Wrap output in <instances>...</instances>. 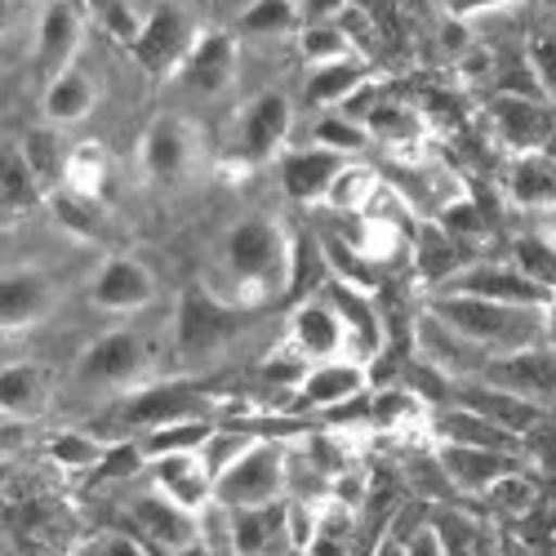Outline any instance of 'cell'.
Masks as SVG:
<instances>
[{"instance_id":"obj_31","label":"cell","mask_w":556,"mask_h":556,"mask_svg":"<svg viewBox=\"0 0 556 556\" xmlns=\"http://www.w3.org/2000/svg\"><path fill=\"white\" fill-rule=\"evenodd\" d=\"M361 80H365V67L352 63V59L320 63V67H312V76H307V103H316V108H334V103H343V99L356 94V85H361Z\"/></svg>"},{"instance_id":"obj_26","label":"cell","mask_w":556,"mask_h":556,"mask_svg":"<svg viewBox=\"0 0 556 556\" xmlns=\"http://www.w3.org/2000/svg\"><path fill=\"white\" fill-rule=\"evenodd\" d=\"M89 108H94V80L80 67H63L50 80V89H45V116L54 125H72V121L89 116Z\"/></svg>"},{"instance_id":"obj_50","label":"cell","mask_w":556,"mask_h":556,"mask_svg":"<svg viewBox=\"0 0 556 556\" xmlns=\"http://www.w3.org/2000/svg\"><path fill=\"white\" fill-rule=\"evenodd\" d=\"M94 556H156L138 534H103L94 543Z\"/></svg>"},{"instance_id":"obj_25","label":"cell","mask_w":556,"mask_h":556,"mask_svg":"<svg viewBox=\"0 0 556 556\" xmlns=\"http://www.w3.org/2000/svg\"><path fill=\"white\" fill-rule=\"evenodd\" d=\"M231 40L227 36H201L192 45L188 63H182V85L197 89V94H218V89L231 80Z\"/></svg>"},{"instance_id":"obj_2","label":"cell","mask_w":556,"mask_h":556,"mask_svg":"<svg viewBox=\"0 0 556 556\" xmlns=\"http://www.w3.org/2000/svg\"><path fill=\"white\" fill-rule=\"evenodd\" d=\"M281 498H290V450L281 441H258L214 481V507H223V513H241V507H263Z\"/></svg>"},{"instance_id":"obj_56","label":"cell","mask_w":556,"mask_h":556,"mask_svg":"<svg viewBox=\"0 0 556 556\" xmlns=\"http://www.w3.org/2000/svg\"><path fill=\"white\" fill-rule=\"evenodd\" d=\"M543 156H552V161H556V129H552V138H547V148H543Z\"/></svg>"},{"instance_id":"obj_53","label":"cell","mask_w":556,"mask_h":556,"mask_svg":"<svg viewBox=\"0 0 556 556\" xmlns=\"http://www.w3.org/2000/svg\"><path fill=\"white\" fill-rule=\"evenodd\" d=\"M490 5H503V0H450L454 14H477V10H490Z\"/></svg>"},{"instance_id":"obj_18","label":"cell","mask_w":556,"mask_h":556,"mask_svg":"<svg viewBox=\"0 0 556 556\" xmlns=\"http://www.w3.org/2000/svg\"><path fill=\"white\" fill-rule=\"evenodd\" d=\"M432 428H437V441H445V445H468V450H498V454H521V458H526V450H521V437L503 432L498 424L481 419V414L463 409V405H445V409H437Z\"/></svg>"},{"instance_id":"obj_47","label":"cell","mask_w":556,"mask_h":556,"mask_svg":"<svg viewBox=\"0 0 556 556\" xmlns=\"http://www.w3.org/2000/svg\"><path fill=\"white\" fill-rule=\"evenodd\" d=\"M94 5H99V14H103L108 31H112L116 40H125L129 50H134V40H138V31H143V23H138V18L129 14L125 0H94Z\"/></svg>"},{"instance_id":"obj_7","label":"cell","mask_w":556,"mask_h":556,"mask_svg":"<svg viewBox=\"0 0 556 556\" xmlns=\"http://www.w3.org/2000/svg\"><path fill=\"white\" fill-rule=\"evenodd\" d=\"M445 290L450 294L490 299V303H507V307H534V312H543L552 303V290L530 281V276L521 267H513V263H472V267H463Z\"/></svg>"},{"instance_id":"obj_3","label":"cell","mask_w":556,"mask_h":556,"mask_svg":"<svg viewBox=\"0 0 556 556\" xmlns=\"http://www.w3.org/2000/svg\"><path fill=\"white\" fill-rule=\"evenodd\" d=\"M241 330V312L214 299L205 286H188L178 294V320H174V343L182 361H205L231 343Z\"/></svg>"},{"instance_id":"obj_11","label":"cell","mask_w":556,"mask_h":556,"mask_svg":"<svg viewBox=\"0 0 556 556\" xmlns=\"http://www.w3.org/2000/svg\"><path fill=\"white\" fill-rule=\"evenodd\" d=\"M454 405L481 414V419L498 424L503 432H513V437H521V441L547 419L543 405H534V401H526V396H517V392H507V388H494V383H485V379L458 383V388H454Z\"/></svg>"},{"instance_id":"obj_4","label":"cell","mask_w":556,"mask_h":556,"mask_svg":"<svg viewBox=\"0 0 556 556\" xmlns=\"http://www.w3.org/2000/svg\"><path fill=\"white\" fill-rule=\"evenodd\" d=\"M125 517L134 521V534L143 539L156 556H178V552H188L192 543L205 539L201 517L188 513V507H178L174 498H165L161 490L134 494L129 507H125Z\"/></svg>"},{"instance_id":"obj_6","label":"cell","mask_w":556,"mask_h":556,"mask_svg":"<svg viewBox=\"0 0 556 556\" xmlns=\"http://www.w3.org/2000/svg\"><path fill=\"white\" fill-rule=\"evenodd\" d=\"M223 254L231 276H241V281H271V276H286L281 267H290L286 241L271 218H241L227 231Z\"/></svg>"},{"instance_id":"obj_30","label":"cell","mask_w":556,"mask_h":556,"mask_svg":"<svg viewBox=\"0 0 556 556\" xmlns=\"http://www.w3.org/2000/svg\"><path fill=\"white\" fill-rule=\"evenodd\" d=\"M414 267H419L428 281H454V276L463 271V250H458V237H450V231L437 223L428 227L419 237V250H414Z\"/></svg>"},{"instance_id":"obj_15","label":"cell","mask_w":556,"mask_h":556,"mask_svg":"<svg viewBox=\"0 0 556 556\" xmlns=\"http://www.w3.org/2000/svg\"><path fill=\"white\" fill-rule=\"evenodd\" d=\"M188 40H192V23L178 10L161 5V10H152V18H143V31H138V40H134V59L148 72H165L182 54H192Z\"/></svg>"},{"instance_id":"obj_34","label":"cell","mask_w":556,"mask_h":556,"mask_svg":"<svg viewBox=\"0 0 556 556\" xmlns=\"http://www.w3.org/2000/svg\"><path fill=\"white\" fill-rule=\"evenodd\" d=\"M513 267H521L530 281H539L543 290L556 294V241L547 231H530V237H517L513 245Z\"/></svg>"},{"instance_id":"obj_36","label":"cell","mask_w":556,"mask_h":556,"mask_svg":"<svg viewBox=\"0 0 556 556\" xmlns=\"http://www.w3.org/2000/svg\"><path fill=\"white\" fill-rule=\"evenodd\" d=\"M103 454H108V445L99 437H89V432H54L50 437V458L67 472H89L94 477Z\"/></svg>"},{"instance_id":"obj_24","label":"cell","mask_w":556,"mask_h":556,"mask_svg":"<svg viewBox=\"0 0 556 556\" xmlns=\"http://www.w3.org/2000/svg\"><path fill=\"white\" fill-rule=\"evenodd\" d=\"M507 192H513V201L526 210L552 214L556 210V161L543 152L517 156L513 169H507Z\"/></svg>"},{"instance_id":"obj_32","label":"cell","mask_w":556,"mask_h":556,"mask_svg":"<svg viewBox=\"0 0 556 556\" xmlns=\"http://www.w3.org/2000/svg\"><path fill=\"white\" fill-rule=\"evenodd\" d=\"M428 526H432V534H437V543H441L445 556H485L481 526L468 513H458V507H437Z\"/></svg>"},{"instance_id":"obj_35","label":"cell","mask_w":556,"mask_h":556,"mask_svg":"<svg viewBox=\"0 0 556 556\" xmlns=\"http://www.w3.org/2000/svg\"><path fill=\"white\" fill-rule=\"evenodd\" d=\"M143 161H148V169H152L156 178H174L182 165H188V138H182V129L169 125V121L152 125L148 148H143Z\"/></svg>"},{"instance_id":"obj_43","label":"cell","mask_w":556,"mask_h":556,"mask_svg":"<svg viewBox=\"0 0 556 556\" xmlns=\"http://www.w3.org/2000/svg\"><path fill=\"white\" fill-rule=\"evenodd\" d=\"M18 152H23V156H27V165L36 169L40 188H45V182H59V174H63V156H59L54 134H27V143H23Z\"/></svg>"},{"instance_id":"obj_9","label":"cell","mask_w":556,"mask_h":556,"mask_svg":"<svg viewBox=\"0 0 556 556\" xmlns=\"http://www.w3.org/2000/svg\"><path fill=\"white\" fill-rule=\"evenodd\" d=\"M121 419L129 428L156 432V428H169V424H182V419H210V401L192 383H156L148 392L129 396Z\"/></svg>"},{"instance_id":"obj_51","label":"cell","mask_w":556,"mask_h":556,"mask_svg":"<svg viewBox=\"0 0 556 556\" xmlns=\"http://www.w3.org/2000/svg\"><path fill=\"white\" fill-rule=\"evenodd\" d=\"M348 0H303V18L307 27H326L334 14H343Z\"/></svg>"},{"instance_id":"obj_39","label":"cell","mask_w":556,"mask_h":556,"mask_svg":"<svg viewBox=\"0 0 556 556\" xmlns=\"http://www.w3.org/2000/svg\"><path fill=\"white\" fill-rule=\"evenodd\" d=\"M143 472H148L143 441H121V445H108L103 463L94 468V481H129V477H143Z\"/></svg>"},{"instance_id":"obj_27","label":"cell","mask_w":556,"mask_h":556,"mask_svg":"<svg viewBox=\"0 0 556 556\" xmlns=\"http://www.w3.org/2000/svg\"><path fill=\"white\" fill-rule=\"evenodd\" d=\"M290 129V103L281 94H267L258 99L250 112H245V134H241V143L250 156H267L271 148H281V138Z\"/></svg>"},{"instance_id":"obj_20","label":"cell","mask_w":556,"mask_h":556,"mask_svg":"<svg viewBox=\"0 0 556 556\" xmlns=\"http://www.w3.org/2000/svg\"><path fill=\"white\" fill-rule=\"evenodd\" d=\"M365 392V369L361 361H320L307 369V379L299 383V401L307 409H339L361 401Z\"/></svg>"},{"instance_id":"obj_41","label":"cell","mask_w":556,"mask_h":556,"mask_svg":"<svg viewBox=\"0 0 556 556\" xmlns=\"http://www.w3.org/2000/svg\"><path fill=\"white\" fill-rule=\"evenodd\" d=\"M365 138H369V129H361L356 121H348V116H320L316 121V129H312V143L316 148H330V152H356V148H365Z\"/></svg>"},{"instance_id":"obj_1","label":"cell","mask_w":556,"mask_h":556,"mask_svg":"<svg viewBox=\"0 0 556 556\" xmlns=\"http://www.w3.org/2000/svg\"><path fill=\"white\" fill-rule=\"evenodd\" d=\"M428 312L441 316L445 326H454L468 343H477L490 361L543 348V330H547L543 312H534V307H507V303H490V299H472V294H450V290H441Z\"/></svg>"},{"instance_id":"obj_28","label":"cell","mask_w":556,"mask_h":556,"mask_svg":"<svg viewBox=\"0 0 556 556\" xmlns=\"http://www.w3.org/2000/svg\"><path fill=\"white\" fill-rule=\"evenodd\" d=\"M330 286V258L326 245H316L307 231L294 241L290 250V267H286V294L290 299H307L312 290H326Z\"/></svg>"},{"instance_id":"obj_21","label":"cell","mask_w":556,"mask_h":556,"mask_svg":"<svg viewBox=\"0 0 556 556\" xmlns=\"http://www.w3.org/2000/svg\"><path fill=\"white\" fill-rule=\"evenodd\" d=\"M343 169H348V165H343L339 152L312 143V148L290 152V156L281 161V188H286V197H294V201H316V197H326V192L334 188Z\"/></svg>"},{"instance_id":"obj_40","label":"cell","mask_w":556,"mask_h":556,"mask_svg":"<svg viewBox=\"0 0 556 556\" xmlns=\"http://www.w3.org/2000/svg\"><path fill=\"white\" fill-rule=\"evenodd\" d=\"M365 129L375 138H388V143H409L414 134H419V116L396 108V103H379L365 112Z\"/></svg>"},{"instance_id":"obj_23","label":"cell","mask_w":556,"mask_h":556,"mask_svg":"<svg viewBox=\"0 0 556 556\" xmlns=\"http://www.w3.org/2000/svg\"><path fill=\"white\" fill-rule=\"evenodd\" d=\"M54 303V290H50V276H40L31 267H14L5 271V286H0V320L5 330H23L31 320H40Z\"/></svg>"},{"instance_id":"obj_5","label":"cell","mask_w":556,"mask_h":556,"mask_svg":"<svg viewBox=\"0 0 556 556\" xmlns=\"http://www.w3.org/2000/svg\"><path fill=\"white\" fill-rule=\"evenodd\" d=\"M223 547L227 556H299L294 530H290V498L223 513Z\"/></svg>"},{"instance_id":"obj_10","label":"cell","mask_w":556,"mask_h":556,"mask_svg":"<svg viewBox=\"0 0 556 556\" xmlns=\"http://www.w3.org/2000/svg\"><path fill=\"white\" fill-rule=\"evenodd\" d=\"M414 343H419V356H424L428 365H437L441 375H450L454 383L481 379L485 365H490V356H485L477 343H468L454 326H445V320L432 316V312L419 320V326H414Z\"/></svg>"},{"instance_id":"obj_42","label":"cell","mask_w":556,"mask_h":556,"mask_svg":"<svg viewBox=\"0 0 556 556\" xmlns=\"http://www.w3.org/2000/svg\"><path fill=\"white\" fill-rule=\"evenodd\" d=\"M534 498H539V490H534V481H530L526 472L503 477V481H498V485L485 494V503L494 507V513H507V517H521V513H530Z\"/></svg>"},{"instance_id":"obj_38","label":"cell","mask_w":556,"mask_h":556,"mask_svg":"<svg viewBox=\"0 0 556 556\" xmlns=\"http://www.w3.org/2000/svg\"><path fill=\"white\" fill-rule=\"evenodd\" d=\"M0 192H5V210H14V214L36 205L40 178H36V169L27 165L23 152H5V178H0Z\"/></svg>"},{"instance_id":"obj_13","label":"cell","mask_w":556,"mask_h":556,"mask_svg":"<svg viewBox=\"0 0 556 556\" xmlns=\"http://www.w3.org/2000/svg\"><path fill=\"white\" fill-rule=\"evenodd\" d=\"M148 477L156 481L152 490H161L165 498H174L188 513H210L214 507V472L201 454H165V458H148Z\"/></svg>"},{"instance_id":"obj_49","label":"cell","mask_w":556,"mask_h":556,"mask_svg":"<svg viewBox=\"0 0 556 556\" xmlns=\"http://www.w3.org/2000/svg\"><path fill=\"white\" fill-rule=\"evenodd\" d=\"M290 23H294V14H290L286 0H258V5L245 14V27L250 31H281Z\"/></svg>"},{"instance_id":"obj_17","label":"cell","mask_w":556,"mask_h":556,"mask_svg":"<svg viewBox=\"0 0 556 556\" xmlns=\"http://www.w3.org/2000/svg\"><path fill=\"white\" fill-rule=\"evenodd\" d=\"M143 365H148V352H143V343H138V334L112 330L80 356V379L85 383H125Z\"/></svg>"},{"instance_id":"obj_54","label":"cell","mask_w":556,"mask_h":556,"mask_svg":"<svg viewBox=\"0 0 556 556\" xmlns=\"http://www.w3.org/2000/svg\"><path fill=\"white\" fill-rule=\"evenodd\" d=\"M178 556H218V552H214V547H210V543L201 539V543H192L188 552H178Z\"/></svg>"},{"instance_id":"obj_19","label":"cell","mask_w":556,"mask_h":556,"mask_svg":"<svg viewBox=\"0 0 556 556\" xmlns=\"http://www.w3.org/2000/svg\"><path fill=\"white\" fill-rule=\"evenodd\" d=\"M326 303L339 312L343 320V334H348V348L356 356H379L383 348V320L375 312V303L365 299V290L356 286H343V281H330L326 286Z\"/></svg>"},{"instance_id":"obj_48","label":"cell","mask_w":556,"mask_h":556,"mask_svg":"<svg viewBox=\"0 0 556 556\" xmlns=\"http://www.w3.org/2000/svg\"><path fill=\"white\" fill-rule=\"evenodd\" d=\"M530 67H534L539 89H547V94L556 99V36H539L530 45Z\"/></svg>"},{"instance_id":"obj_16","label":"cell","mask_w":556,"mask_h":556,"mask_svg":"<svg viewBox=\"0 0 556 556\" xmlns=\"http://www.w3.org/2000/svg\"><path fill=\"white\" fill-rule=\"evenodd\" d=\"M290 348L299 356H307L312 365L320 361H339V352L348 348L343 320L330 303H299L294 320H290Z\"/></svg>"},{"instance_id":"obj_45","label":"cell","mask_w":556,"mask_h":556,"mask_svg":"<svg viewBox=\"0 0 556 556\" xmlns=\"http://www.w3.org/2000/svg\"><path fill=\"white\" fill-rule=\"evenodd\" d=\"M521 450H526V458L534 463L539 472H556V424L543 419V424L521 441Z\"/></svg>"},{"instance_id":"obj_37","label":"cell","mask_w":556,"mask_h":556,"mask_svg":"<svg viewBox=\"0 0 556 556\" xmlns=\"http://www.w3.org/2000/svg\"><path fill=\"white\" fill-rule=\"evenodd\" d=\"M72 45H76V18H72V10L59 0V5L45 10V23H40V63L45 67H59L72 54Z\"/></svg>"},{"instance_id":"obj_55","label":"cell","mask_w":556,"mask_h":556,"mask_svg":"<svg viewBox=\"0 0 556 556\" xmlns=\"http://www.w3.org/2000/svg\"><path fill=\"white\" fill-rule=\"evenodd\" d=\"M543 231H547V237L556 241V210H552V214H543Z\"/></svg>"},{"instance_id":"obj_44","label":"cell","mask_w":556,"mask_h":556,"mask_svg":"<svg viewBox=\"0 0 556 556\" xmlns=\"http://www.w3.org/2000/svg\"><path fill=\"white\" fill-rule=\"evenodd\" d=\"M303 54L320 67V63H339V59H348V36L334 27V23H326V27H303Z\"/></svg>"},{"instance_id":"obj_22","label":"cell","mask_w":556,"mask_h":556,"mask_svg":"<svg viewBox=\"0 0 556 556\" xmlns=\"http://www.w3.org/2000/svg\"><path fill=\"white\" fill-rule=\"evenodd\" d=\"M152 294H156V281L138 258H108L94 276V303L108 312H134L152 303Z\"/></svg>"},{"instance_id":"obj_12","label":"cell","mask_w":556,"mask_h":556,"mask_svg":"<svg viewBox=\"0 0 556 556\" xmlns=\"http://www.w3.org/2000/svg\"><path fill=\"white\" fill-rule=\"evenodd\" d=\"M481 379L547 409V405H556V352L530 348V352H517V356H498V361L485 365Z\"/></svg>"},{"instance_id":"obj_14","label":"cell","mask_w":556,"mask_h":556,"mask_svg":"<svg viewBox=\"0 0 556 556\" xmlns=\"http://www.w3.org/2000/svg\"><path fill=\"white\" fill-rule=\"evenodd\" d=\"M490 121H494L503 143L517 148L521 156L526 152H543L552 129H556V112L547 103H539L534 94H498L490 103Z\"/></svg>"},{"instance_id":"obj_29","label":"cell","mask_w":556,"mask_h":556,"mask_svg":"<svg viewBox=\"0 0 556 556\" xmlns=\"http://www.w3.org/2000/svg\"><path fill=\"white\" fill-rule=\"evenodd\" d=\"M45 375L36 365L18 361V365H5V375H0V401H5V414L18 424V419H31V414L40 409L45 401Z\"/></svg>"},{"instance_id":"obj_52","label":"cell","mask_w":556,"mask_h":556,"mask_svg":"<svg viewBox=\"0 0 556 556\" xmlns=\"http://www.w3.org/2000/svg\"><path fill=\"white\" fill-rule=\"evenodd\" d=\"M405 556H445L441 552V543H437V534H432V526L424 521L419 530H414L409 539H405Z\"/></svg>"},{"instance_id":"obj_33","label":"cell","mask_w":556,"mask_h":556,"mask_svg":"<svg viewBox=\"0 0 556 556\" xmlns=\"http://www.w3.org/2000/svg\"><path fill=\"white\" fill-rule=\"evenodd\" d=\"M214 424L210 419H182V424H169V428H156L143 437V450L148 458H165V454H201L210 441H214Z\"/></svg>"},{"instance_id":"obj_8","label":"cell","mask_w":556,"mask_h":556,"mask_svg":"<svg viewBox=\"0 0 556 556\" xmlns=\"http://www.w3.org/2000/svg\"><path fill=\"white\" fill-rule=\"evenodd\" d=\"M437 463L445 481L458 490V494H472V498H485L503 477L521 472V454H498V450H468V445H445L437 441Z\"/></svg>"},{"instance_id":"obj_46","label":"cell","mask_w":556,"mask_h":556,"mask_svg":"<svg viewBox=\"0 0 556 556\" xmlns=\"http://www.w3.org/2000/svg\"><path fill=\"white\" fill-rule=\"evenodd\" d=\"M419 405H424V401L405 388V392H383L379 401H369V414H375V424H405Z\"/></svg>"}]
</instances>
